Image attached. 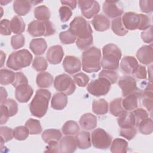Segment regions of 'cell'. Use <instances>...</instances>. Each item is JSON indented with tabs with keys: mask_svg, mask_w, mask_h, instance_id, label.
I'll return each instance as SVG.
<instances>
[{
	"mask_svg": "<svg viewBox=\"0 0 153 153\" xmlns=\"http://www.w3.org/2000/svg\"><path fill=\"white\" fill-rule=\"evenodd\" d=\"M98 76L99 77L106 78L111 84H115L118 79V75L117 72L112 70L103 69L99 72Z\"/></svg>",
	"mask_w": 153,
	"mask_h": 153,
	"instance_id": "cell-43",
	"label": "cell"
},
{
	"mask_svg": "<svg viewBox=\"0 0 153 153\" xmlns=\"http://www.w3.org/2000/svg\"><path fill=\"white\" fill-rule=\"evenodd\" d=\"M140 16H141V21H140V24L139 29L144 30L148 29L151 25V20H150V18L145 14H140Z\"/></svg>",
	"mask_w": 153,
	"mask_h": 153,
	"instance_id": "cell-59",
	"label": "cell"
},
{
	"mask_svg": "<svg viewBox=\"0 0 153 153\" xmlns=\"http://www.w3.org/2000/svg\"><path fill=\"white\" fill-rule=\"evenodd\" d=\"M79 123L83 129L91 130L97 126V117L91 113H86L81 116Z\"/></svg>",
	"mask_w": 153,
	"mask_h": 153,
	"instance_id": "cell-22",
	"label": "cell"
},
{
	"mask_svg": "<svg viewBox=\"0 0 153 153\" xmlns=\"http://www.w3.org/2000/svg\"><path fill=\"white\" fill-rule=\"evenodd\" d=\"M64 56L63 49L60 45H56L48 48L46 57L48 62L53 65H57L61 62Z\"/></svg>",
	"mask_w": 153,
	"mask_h": 153,
	"instance_id": "cell-15",
	"label": "cell"
},
{
	"mask_svg": "<svg viewBox=\"0 0 153 153\" xmlns=\"http://www.w3.org/2000/svg\"><path fill=\"white\" fill-rule=\"evenodd\" d=\"M60 2L62 4L66 5V6H68L71 9L74 10L75 8V7L76 6L77 1H61Z\"/></svg>",
	"mask_w": 153,
	"mask_h": 153,
	"instance_id": "cell-61",
	"label": "cell"
},
{
	"mask_svg": "<svg viewBox=\"0 0 153 153\" xmlns=\"http://www.w3.org/2000/svg\"><path fill=\"white\" fill-rule=\"evenodd\" d=\"M0 133L1 137H2L5 142L11 140L14 137L12 128L6 126H1L0 127Z\"/></svg>",
	"mask_w": 153,
	"mask_h": 153,
	"instance_id": "cell-52",
	"label": "cell"
},
{
	"mask_svg": "<svg viewBox=\"0 0 153 153\" xmlns=\"http://www.w3.org/2000/svg\"><path fill=\"white\" fill-rule=\"evenodd\" d=\"M29 134V131L26 126H18L13 130V136L18 140L26 139Z\"/></svg>",
	"mask_w": 153,
	"mask_h": 153,
	"instance_id": "cell-41",
	"label": "cell"
},
{
	"mask_svg": "<svg viewBox=\"0 0 153 153\" xmlns=\"http://www.w3.org/2000/svg\"><path fill=\"white\" fill-rule=\"evenodd\" d=\"M54 87L56 90L66 95L72 94L76 89L75 82L69 75L65 74L59 75L55 78Z\"/></svg>",
	"mask_w": 153,
	"mask_h": 153,
	"instance_id": "cell-8",
	"label": "cell"
},
{
	"mask_svg": "<svg viewBox=\"0 0 153 153\" xmlns=\"http://www.w3.org/2000/svg\"><path fill=\"white\" fill-rule=\"evenodd\" d=\"M138 65V62L135 57L131 56H127L121 60L120 68L125 74H132Z\"/></svg>",
	"mask_w": 153,
	"mask_h": 153,
	"instance_id": "cell-19",
	"label": "cell"
},
{
	"mask_svg": "<svg viewBox=\"0 0 153 153\" xmlns=\"http://www.w3.org/2000/svg\"><path fill=\"white\" fill-rule=\"evenodd\" d=\"M101 51L96 47L85 50L82 55V70L87 73L98 72L101 68Z\"/></svg>",
	"mask_w": 153,
	"mask_h": 153,
	"instance_id": "cell-2",
	"label": "cell"
},
{
	"mask_svg": "<svg viewBox=\"0 0 153 153\" xmlns=\"http://www.w3.org/2000/svg\"><path fill=\"white\" fill-rule=\"evenodd\" d=\"M10 117V112L9 111L7 108V107L4 105V104H1V124H5L9 117Z\"/></svg>",
	"mask_w": 153,
	"mask_h": 153,
	"instance_id": "cell-58",
	"label": "cell"
},
{
	"mask_svg": "<svg viewBox=\"0 0 153 153\" xmlns=\"http://www.w3.org/2000/svg\"><path fill=\"white\" fill-rule=\"evenodd\" d=\"M110 112L115 117L120 116L126 110L122 106V98H116L114 99L109 105Z\"/></svg>",
	"mask_w": 153,
	"mask_h": 153,
	"instance_id": "cell-37",
	"label": "cell"
},
{
	"mask_svg": "<svg viewBox=\"0 0 153 153\" xmlns=\"http://www.w3.org/2000/svg\"><path fill=\"white\" fill-rule=\"evenodd\" d=\"M139 131L145 135L150 134L153 131V123L151 118H146L142 120L137 126Z\"/></svg>",
	"mask_w": 153,
	"mask_h": 153,
	"instance_id": "cell-36",
	"label": "cell"
},
{
	"mask_svg": "<svg viewBox=\"0 0 153 153\" xmlns=\"http://www.w3.org/2000/svg\"><path fill=\"white\" fill-rule=\"evenodd\" d=\"M111 83L106 78L99 77L92 80L87 86L88 92L93 96L99 97L106 95L111 88Z\"/></svg>",
	"mask_w": 153,
	"mask_h": 153,
	"instance_id": "cell-7",
	"label": "cell"
},
{
	"mask_svg": "<svg viewBox=\"0 0 153 153\" xmlns=\"http://www.w3.org/2000/svg\"><path fill=\"white\" fill-rule=\"evenodd\" d=\"M117 122L121 128L133 127L136 125V120L133 112L127 111H125L118 116Z\"/></svg>",
	"mask_w": 153,
	"mask_h": 153,
	"instance_id": "cell-24",
	"label": "cell"
},
{
	"mask_svg": "<svg viewBox=\"0 0 153 153\" xmlns=\"http://www.w3.org/2000/svg\"><path fill=\"white\" fill-rule=\"evenodd\" d=\"M32 59V54L27 50L22 49L13 52L9 56L7 62V66L14 71L20 70L29 66Z\"/></svg>",
	"mask_w": 153,
	"mask_h": 153,
	"instance_id": "cell-4",
	"label": "cell"
},
{
	"mask_svg": "<svg viewBox=\"0 0 153 153\" xmlns=\"http://www.w3.org/2000/svg\"><path fill=\"white\" fill-rule=\"evenodd\" d=\"M121 19L123 24L127 30L139 29L141 21L140 14L127 12L123 14Z\"/></svg>",
	"mask_w": 153,
	"mask_h": 153,
	"instance_id": "cell-13",
	"label": "cell"
},
{
	"mask_svg": "<svg viewBox=\"0 0 153 153\" xmlns=\"http://www.w3.org/2000/svg\"><path fill=\"white\" fill-rule=\"evenodd\" d=\"M79 130V127L76 122L72 120L66 121L62 127V132L65 135H74Z\"/></svg>",
	"mask_w": 153,
	"mask_h": 153,
	"instance_id": "cell-39",
	"label": "cell"
},
{
	"mask_svg": "<svg viewBox=\"0 0 153 153\" xmlns=\"http://www.w3.org/2000/svg\"><path fill=\"white\" fill-rule=\"evenodd\" d=\"M29 48L35 55H41L45 51L47 45L45 40L43 38H34L29 44Z\"/></svg>",
	"mask_w": 153,
	"mask_h": 153,
	"instance_id": "cell-23",
	"label": "cell"
},
{
	"mask_svg": "<svg viewBox=\"0 0 153 153\" xmlns=\"http://www.w3.org/2000/svg\"><path fill=\"white\" fill-rule=\"evenodd\" d=\"M76 140L77 146L81 149H85L89 148L91 145V138L89 132L86 131H82L78 133L75 136Z\"/></svg>",
	"mask_w": 153,
	"mask_h": 153,
	"instance_id": "cell-27",
	"label": "cell"
},
{
	"mask_svg": "<svg viewBox=\"0 0 153 153\" xmlns=\"http://www.w3.org/2000/svg\"><path fill=\"white\" fill-rule=\"evenodd\" d=\"M33 68L38 72H44L47 69L48 63L45 58L41 56L35 57L32 62Z\"/></svg>",
	"mask_w": 153,
	"mask_h": 153,
	"instance_id": "cell-42",
	"label": "cell"
},
{
	"mask_svg": "<svg viewBox=\"0 0 153 153\" xmlns=\"http://www.w3.org/2000/svg\"><path fill=\"white\" fill-rule=\"evenodd\" d=\"M133 114L136 120V126H137L139 123L143 120L148 117V113L143 108H136L133 111Z\"/></svg>",
	"mask_w": 153,
	"mask_h": 153,
	"instance_id": "cell-48",
	"label": "cell"
},
{
	"mask_svg": "<svg viewBox=\"0 0 153 153\" xmlns=\"http://www.w3.org/2000/svg\"><path fill=\"white\" fill-rule=\"evenodd\" d=\"M25 44V39L23 35H14L11 38V45L14 50L19 49L24 46Z\"/></svg>",
	"mask_w": 153,
	"mask_h": 153,
	"instance_id": "cell-47",
	"label": "cell"
},
{
	"mask_svg": "<svg viewBox=\"0 0 153 153\" xmlns=\"http://www.w3.org/2000/svg\"><path fill=\"white\" fill-rule=\"evenodd\" d=\"M33 93V88L28 84H22L16 87L15 97L20 103H26L31 98Z\"/></svg>",
	"mask_w": 153,
	"mask_h": 153,
	"instance_id": "cell-16",
	"label": "cell"
},
{
	"mask_svg": "<svg viewBox=\"0 0 153 153\" xmlns=\"http://www.w3.org/2000/svg\"><path fill=\"white\" fill-rule=\"evenodd\" d=\"M27 32L30 35L34 37L41 36H48L54 34L56 30L50 21L35 20L32 21L29 24Z\"/></svg>",
	"mask_w": 153,
	"mask_h": 153,
	"instance_id": "cell-6",
	"label": "cell"
},
{
	"mask_svg": "<svg viewBox=\"0 0 153 153\" xmlns=\"http://www.w3.org/2000/svg\"><path fill=\"white\" fill-rule=\"evenodd\" d=\"M152 85L148 84L142 94V104L150 112L152 110Z\"/></svg>",
	"mask_w": 153,
	"mask_h": 153,
	"instance_id": "cell-28",
	"label": "cell"
},
{
	"mask_svg": "<svg viewBox=\"0 0 153 153\" xmlns=\"http://www.w3.org/2000/svg\"><path fill=\"white\" fill-rule=\"evenodd\" d=\"M77 147L75 137L66 135L60 141L59 149L60 152H74Z\"/></svg>",
	"mask_w": 153,
	"mask_h": 153,
	"instance_id": "cell-18",
	"label": "cell"
},
{
	"mask_svg": "<svg viewBox=\"0 0 153 153\" xmlns=\"http://www.w3.org/2000/svg\"><path fill=\"white\" fill-rule=\"evenodd\" d=\"M5 54L2 51H1V67H2L3 65H4V61L5 60Z\"/></svg>",
	"mask_w": 153,
	"mask_h": 153,
	"instance_id": "cell-63",
	"label": "cell"
},
{
	"mask_svg": "<svg viewBox=\"0 0 153 153\" xmlns=\"http://www.w3.org/2000/svg\"><path fill=\"white\" fill-rule=\"evenodd\" d=\"M59 147L57 143V141L53 140L48 143V146L47 147V150L45 152H59Z\"/></svg>",
	"mask_w": 153,
	"mask_h": 153,
	"instance_id": "cell-60",
	"label": "cell"
},
{
	"mask_svg": "<svg viewBox=\"0 0 153 153\" xmlns=\"http://www.w3.org/2000/svg\"><path fill=\"white\" fill-rule=\"evenodd\" d=\"M78 39H86L92 36L93 30L89 22L81 16L75 17L69 25L68 29Z\"/></svg>",
	"mask_w": 153,
	"mask_h": 153,
	"instance_id": "cell-5",
	"label": "cell"
},
{
	"mask_svg": "<svg viewBox=\"0 0 153 153\" xmlns=\"http://www.w3.org/2000/svg\"><path fill=\"white\" fill-rule=\"evenodd\" d=\"M41 137L42 140L46 143L53 140L58 142L62 137V133L59 130L50 128L44 131Z\"/></svg>",
	"mask_w": 153,
	"mask_h": 153,
	"instance_id": "cell-31",
	"label": "cell"
},
{
	"mask_svg": "<svg viewBox=\"0 0 153 153\" xmlns=\"http://www.w3.org/2000/svg\"><path fill=\"white\" fill-rule=\"evenodd\" d=\"M63 66L67 73L74 74L80 71L81 63L78 57L74 56H66L63 60Z\"/></svg>",
	"mask_w": 153,
	"mask_h": 153,
	"instance_id": "cell-14",
	"label": "cell"
},
{
	"mask_svg": "<svg viewBox=\"0 0 153 153\" xmlns=\"http://www.w3.org/2000/svg\"><path fill=\"white\" fill-rule=\"evenodd\" d=\"M93 43V36L86 38V39H77L76 41V46L80 50H87L90 48V47Z\"/></svg>",
	"mask_w": 153,
	"mask_h": 153,
	"instance_id": "cell-51",
	"label": "cell"
},
{
	"mask_svg": "<svg viewBox=\"0 0 153 153\" xmlns=\"http://www.w3.org/2000/svg\"><path fill=\"white\" fill-rule=\"evenodd\" d=\"M142 93H136L128 94L122 99V106L124 110L127 111H133L137 108L138 97L141 96Z\"/></svg>",
	"mask_w": 153,
	"mask_h": 153,
	"instance_id": "cell-20",
	"label": "cell"
},
{
	"mask_svg": "<svg viewBox=\"0 0 153 153\" xmlns=\"http://www.w3.org/2000/svg\"><path fill=\"white\" fill-rule=\"evenodd\" d=\"M0 32L1 35L5 36L11 35V30L10 28V22L8 19H3L1 21Z\"/></svg>",
	"mask_w": 153,
	"mask_h": 153,
	"instance_id": "cell-54",
	"label": "cell"
},
{
	"mask_svg": "<svg viewBox=\"0 0 153 153\" xmlns=\"http://www.w3.org/2000/svg\"><path fill=\"white\" fill-rule=\"evenodd\" d=\"M137 130L134 126L133 127H121L120 134L123 137L127 139V140H131L136 134Z\"/></svg>",
	"mask_w": 153,
	"mask_h": 153,
	"instance_id": "cell-45",
	"label": "cell"
},
{
	"mask_svg": "<svg viewBox=\"0 0 153 153\" xmlns=\"http://www.w3.org/2000/svg\"><path fill=\"white\" fill-rule=\"evenodd\" d=\"M7 96L8 94L6 90L4 87H1V104H2L6 100Z\"/></svg>",
	"mask_w": 153,
	"mask_h": 153,
	"instance_id": "cell-62",
	"label": "cell"
},
{
	"mask_svg": "<svg viewBox=\"0 0 153 153\" xmlns=\"http://www.w3.org/2000/svg\"><path fill=\"white\" fill-rule=\"evenodd\" d=\"M92 110L96 115H104L108 112V103L104 99L94 100L92 104Z\"/></svg>",
	"mask_w": 153,
	"mask_h": 153,
	"instance_id": "cell-30",
	"label": "cell"
},
{
	"mask_svg": "<svg viewBox=\"0 0 153 153\" xmlns=\"http://www.w3.org/2000/svg\"><path fill=\"white\" fill-rule=\"evenodd\" d=\"M68 103V96L63 93H57L53 95L51 101V107L56 110H62Z\"/></svg>",
	"mask_w": 153,
	"mask_h": 153,
	"instance_id": "cell-25",
	"label": "cell"
},
{
	"mask_svg": "<svg viewBox=\"0 0 153 153\" xmlns=\"http://www.w3.org/2000/svg\"><path fill=\"white\" fill-rule=\"evenodd\" d=\"M59 14L60 20L62 22H66L69 20L72 15V11L68 6L63 5L59 8Z\"/></svg>",
	"mask_w": 153,
	"mask_h": 153,
	"instance_id": "cell-50",
	"label": "cell"
},
{
	"mask_svg": "<svg viewBox=\"0 0 153 153\" xmlns=\"http://www.w3.org/2000/svg\"><path fill=\"white\" fill-rule=\"evenodd\" d=\"M53 82V76L48 72H42L37 75L36 82L41 88H47L51 85Z\"/></svg>",
	"mask_w": 153,
	"mask_h": 153,
	"instance_id": "cell-29",
	"label": "cell"
},
{
	"mask_svg": "<svg viewBox=\"0 0 153 153\" xmlns=\"http://www.w3.org/2000/svg\"><path fill=\"white\" fill-rule=\"evenodd\" d=\"M50 11L45 5H39L35 8L34 16L40 21L48 20L50 18Z\"/></svg>",
	"mask_w": 153,
	"mask_h": 153,
	"instance_id": "cell-34",
	"label": "cell"
},
{
	"mask_svg": "<svg viewBox=\"0 0 153 153\" xmlns=\"http://www.w3.org/2000/svg\"><path fill=\"white\" fill-rule=\"evenodd\" d=\"M78 3L82 15L88 19L96 16L100 11L99 4L96 1L81 0Z\"/></svg>",
	"mask_w": 153,
	"mask_h": 153,
	"instance_id": "cell-10",
	"label": "cell"
},
{
	"mask_svg": "<svg viewBox=\"0 0 153 153\" xmlns=\"http://www.w3.org/2000/svg\"><path fill=\"white\" fill-rule=\"evenodd\" d=\"M2 104H4L7 107L10 112V117H13L17 113L18 105L14 100L12 99H8L6 100Z\"/></svg>",
	"mask_w": 153,
	"mask_h": 153,
	"instance_id": "cell-49",
	"label": "cell"
},
{
	"mask_svg": "<svg viewBox=\"0 0 153 153\" xmlns=\"http://www.w3.org/2000/svg\"><path fill=\"white\" fill-rule=\"evenodd\" d=\"M112 137L103 128H97L91 134V143L93 146L97 149H108L112 142Z\"/></svg>",
	"mask_w": 153,
	"mask_h": 153,
	"instance_id": "cell-9",
	"label": "cell"
},
{
	"mask_svg": "<svg viewBox=\"0 0 153 153\" xmlns=\"http://www.w3.org/2000/svg\"><path fill=\"white\" fill-rule=\"evenodd\" d=\"M103 11L110 18L119 17L123 14L124 8L121 2L106 1L103 4Z\"/></svg>",
	"mask_w": 153,
	"mask_h": 153,
	"instance_id": "cell-12",
	"label": "cell"
},
{
	"mask_svg": "<svg viewBox=\"0 0 153 153\" xmlns=\"http://www.w3.org/2000/svg\"><path fill=\"white\" fill-rule=\"evenodd\" d=\"M111 27L114 33L118 36H124L128 33V30L124 26L122 19L120 17L115 18L112 20Z\"/></svg>",
	"mask_w": 153,
	"mask_h": 153,
	"instance_id": "cell-35",
	"label": "cell"
},
{
	"mask_svg": "<svg viewBox=\"0 0 153 153\" xmlns=\"http://www.w3.org/2000/svg\"><path fill=\"white\" fill-rule=\"evenodd\" d=\"M118 85L122 90L124 97L131 93H142L137 87L135 79L129 75L122 76L118 81Z\"/></svg>",
	"mask_w": 153,
	"mask_h": 153,
	"instance_id": "cell-11",
	"label": "cell"
},
{
	"mask_svg": "<svg viewBox=\"0 0 153 153\" xmlns=\"http://www.w3.org/2000/svg\"><path fill=\"white\" fill-rule=\"evenodd\" d=\"M141 38L145 43H151L153 41L152 26L151 25L148 29L141 33Z\"/></svg>",
	"mask_w": 153,
	"mask_h": 153,
	"instance_id": "cell-57",
	"label": "cell"
},
{
	"mask_svg": "<svg viewBox=\"0 0 153 153\" xmlns=\"http://www.w3.org/2000/svg\"><path fill=\"white\" fill-rule=\"evenodd\" d=\"M59 38L63 44H70L75 42L76 37L68 30L60 32L59 34Z\"/></svg>",
	"mask_w": 153,
	"mask_h": 153,
	"instance_id": "cell-44",
	"label": "cell"
},
{
	"mask_svg": "<svg viewBox=\"0 0 153 153\" xmlns=\"http://www.w3.org/2000/svg\"><path fill=\"white\" fill-rule=\"evenodd\" d=\"M28 80L26 76L22 72H19L16 73V77L14 82L12 83V85L14 87H17L19 85L22 84H27Z\"/></svg>",
	"mask_w": 153,
	"mask_h": 153,
	"instance_id": "cell-53",
	"label": "cell"
},
{
	"mask_svg": "<svg viewBox=\"0 0 153 153\" xmlns=\"http://www.w3.org/2000/svg\"><path fill=\"white\" fill-rule=\"evenodd\" d=\"M10 28L14 33L21 34L25 31V23L20 16H14L10 21Z\"/></svg>",
	"mask_w": 153,
	"mask_h": 153,
	"instance_id": "cell-33",
	"label": "cell"
},
{
	"mask_svg": "<svg viewBox=\"0 0 153 153\" xmlns=\"http://www.w3.org/2000/svg\"><path fill=\"white\" fill-rule=\"evenodd\" d=\"M25 126L28 128L30 134H38L42 131V127L38 120L29 118L26 122Z\"/></svg>",
	"mask_w": 153,
	"mask_h": 153,
	"instance_id": "cell-40",
	"label": "cell"
},
{
	"mask_svg": "<svg viewBox=\"0 0 153 153\" xmlns=\"http://www.w3.org/2000/svg\"><path fill=\"white\" fill-rule=\"evenodd\" d=\"M91 23L95 30L99 32L107 30L110 27L109 19L103 14H98L94 16L91 21Z\"/></svg>",
	"mask_w": 153,
	"mask_h": 153,
	"instance_id": "cell-21",
	"label": "cell"
},
{
	"mask_svg": "<svg viewBox=\"0 0 153 153\" xmlns=\"http://www.w3.org/2000/svg\"><path fill=\"white\" fill-rule=\"evenodd\" d=\"M16 77V73L8 69H1L0 71V83L1 85L12 84Z\"/></svg>",
	"mask_w": 153,
	"mask_h": 153,
	"instance_id": "cell-38",
	"label": "cell"
},
{
	"mask_svg": "<svg viewBox=\"0 0 153 153\" xmlns=\"http://www.w3.org/2000/svg\"><path fill=\"white\" fill-rule=\"evenodd\" d=\"M136 57L139 61L145 65H148L152 62V45H143L141 47L136 53Z\"/></svg>",
	"mask_w": 153,
	"mask_h": 153,
	"instance_id": "cell-17",
	"label": "cell"
},
{
	"mask_svg": "<svg viewBox=\"0 0 153 153\" xmlns=\"http://www.w3.org/2000/svg\"><path fill=\"white\" fill-rule=\"evenodd\" d=\"M132 75L138 79H146L147 76V73H146L145 67L141 65H138L137 68L132 73Z\"/></svg>",
	"mask_w": 153,
	"mask_h": 153,
	"instance_id": "cell-56",
	"label": "cell"
},
{
	"mask_svg": "<svg viewBox=\"0 0 153 153\" xmlns=\"http://www.w3.org/2000/svg\"><path fill=\"white\" fill-rule=\"evenodd\" d=\"M103 57L101 66L104 69L116 70L119 67V61L122 53L120 49L114 44H108L102 49Z\"/></svg>",
	"mask_w": 153,
	"mask_h": 153,
	"instance_id": "cell-3",
	"label": "cell"
},
{
	"mask_svg": "<svg viewBox=\"0 0 153 153\" xmlns=\"http://www.w3.org/2000/svg\"><path fill=\"white\" fill-rule=\"evenodd\" d=\"M51 97V93L45 89H39L29 105V109L32 115L38 118L44 117L48 108V103Z\"/></svg>",
	"mask_w": 153,
	"mask_h": 153,
	"instance_id": "cell-1",
	"label": "cell"
},
{
	"mask_svg": "<svg viewBox=\"0 0 153 153\" xmlns=\"http://www.w3.org/2000/svg\"><path fill=\"white\" fill-rule=\"evenodd\" d=\"M111 145V151L113 153H125L127 152L128 143L123 139L116 138Z\"/></svg>",
	"mask_w": 153,
	"mask_h": 153,
	"instance_id": "cell-32",
	"label": "cell"
},
{
	"mask_svg": "<svg viewBox=\"0 0 153 153\" xmlns=\"http://www.w3.org/2000/svg\"><path fill=\"white\" fill-rule=\"evenodd\" d=\"M73 78L75 82L79 87H85L90 81V78L88 76L82 72H80L74 75L73 76Z\"/></svg>",
	"mask_w": 153,
	"mask_h": 153,
	"instance_id": "cell-46",
	"label": "cell"
},
{
	"mask_svg": "<svg viewBox=\"0 0 153 153\" xmlns=\"http://www.w3.org/2000/svg\"><path fill=\"white\" fill-rule=\"evenodd\" d=\"M32 7L31 1H14L13 3L14 11L19 16L26 15L30 11Z\"/></svg>",
	"mask_w": 153,
	"mask_h": 153,
	"instance_id": "cell-26",
	"label": "cell"
},
{
	"mask_svg": "<svg viewBox=\"0 0 153 153\" xmlns=\"http://www.w3.org/2000/svg\"><path fill=\"white\" fill-rule=\"evenodd\" d=\"M152 0H141L139 1V6L142 12L149 13L152 11Z\"/></svg>",
	"mask_w": 153,
	"mask_h": 153,
	"instance_id": "cell-55",
	"label": "cell"
}]
</instances>
